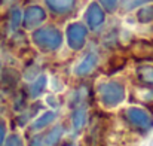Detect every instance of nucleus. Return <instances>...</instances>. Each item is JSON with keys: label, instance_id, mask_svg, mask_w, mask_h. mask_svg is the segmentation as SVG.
I'll use <instances>...</instances> for the list:
<instances>
[{"label": "nucleus", "instance_id": "1", "mask_svg": "<svg viewBox=\"0 0 153 146\" xmlns=\"http://www.w3.org/2000/svg\"><path fill=\"white\" fill-rule=\"evenodd\" d=\"M100 96H101V101L105 106H114V104L120 103L123 100V97H125L123 85H120L117 82L105 84L100 90Z\"/></svg>", "mask_w": 153, "mask_h": 146}, {"label": "nucleus", "instance_id": "2", "mask_svg": "<svg viewBox=\"0 0 153 146\" xmlns=\"http://www.w3.org/2000/svg\"><path fill=\"white\" fill-rule=\"evenodd\" d=\"M129 121L132 124H135L137 127H141V128H147L150 125V116L147 112H144L143 109H138V107H131L128 109L126 112Z\"/></svg>", "mask_w": 153, "mask_h": 146}, {"label": "nucleus", "instance_id": "3", "mask_svg": "<svg viewBox=\"0 0 153 146\" xmlns=\"http://www.w3.org/2000/svg\"><path fill=\"white\" fill-rule=\"evenodd\" d=\"M83 37H85V30L80 25H71L68 30V40L71 43L73 48H80L83 43Z\"/></svg>", "mask_w": 153, "mask_h": 146}, {"label": "nucleus", "instance_id": "4", "mask_svg": "<svg viewBox=\"0 0 153 146\" xmlns=\"http://www.w3.org/2000/svg\"><path fill=\"white\" fill-rule=\"evenodd\" d=\"M53 119H55V112H46L45 115H42V116L33 124V127H34V130H40V128L49 125Z\"/></svg>", "mask_w": 153, "mask_h": 146}, {"label": "nucleus", "instance_id": "5", "mask_svg": "<svg viewBox=\"0 0 153 146\" xmlns=\"http://www.w3.org/2000/svg\"><path fill=\"white\" fill-rule=\"evenodd\" d=\"M95 61H97V58H95L94 55H88V58L79 66L77 73H79V75H86V73L91 72V69L95 66Z\"/></svg>", "mask_w": 153, "mask_h": 146}, {"label": "nucleus", "instance_id": "6", "mask_svg": "<svg viewBox=\"0 0 153 146\" xmlns=\"http://www.w3.org/2000/svg\"><path fill=\"white\" fill-rule=\"evenodd\" d=\"M138 78L143 82H146L149 85H153V69L152 67H141L138 70Z\"/></svg>", "mask_w": 153, "mask_h": 146}, {"label": "nucleus", "instance_id": "7", "mask_svg": "<svg viewBox=\"0 0 153 146\" xmlns=\"http://www.w3.org/2000/svg\"><path fill=\"white\" fill-rule=\"evenodd\" d=\"M45 87H46V78L45 76H40L33 85H31V96H39V94H42V91L45 90Z\"/></svg>", "mask_w": 153, "mask_h": 146}, {"label": "nucleus", "instance_id": "8", "mask_svg": "<svg viewBox=\"0 0 153 146\" xmlns=\"http://www.w3.org/2000/svg\"><path fill=\"white\" fill-rule=\"evenodd\" d=\"M61 134H62V128H61V127L53 128L51 133L48 134V137H46V143H48V145H53V143L61 137Z\"/></svg>", "mask_w": 153, "mask_h": 146}, {"label": "nucleus", "instance_id": "9", "mask_svg": "<svg viewBox=\"0 0 153 146\" xmlns=\"http://www.w3.org/2000/svg\"><path fill=\"white\" fill-rule=\"evenodd\" d=\"M83 122H85V110H77L74 113V116H73V124L79 130V128H82Z\"/></svg>", "mask_w": 153, "mask_h": 146}, {"label": "nucleus", "instance_id": "10", "mask_svg": "<svg viewBox=\"0 0 153 146\" xmlns=\"http://www.w3.org/2000/svg\"><path fill=\"white\" fill-rule=\"evenodd\" d=\"M91 9H92L94 15H91V21H89V22H91V25H94V27H95V25H98V24L101 22L102 16H101V12L98 10V7H97V6H92Z\"/></svg>", "mask_w": 153, "mask_h": 146}, {"label": "nucleus", "instance_id": "11", "mask_svg": "<svg viewBox=\"0 0 153 146\" xmlns=\"http://www.w3.org/2000/svg\"><path fill=\"white\" fill-rule=\"evenodd\" d=\"M7 146H22V143H21V140L16 136H12L10 140L7 142Z\"/></svg>", "mask_w": 153, "mask_h": 146}]
</instances>
